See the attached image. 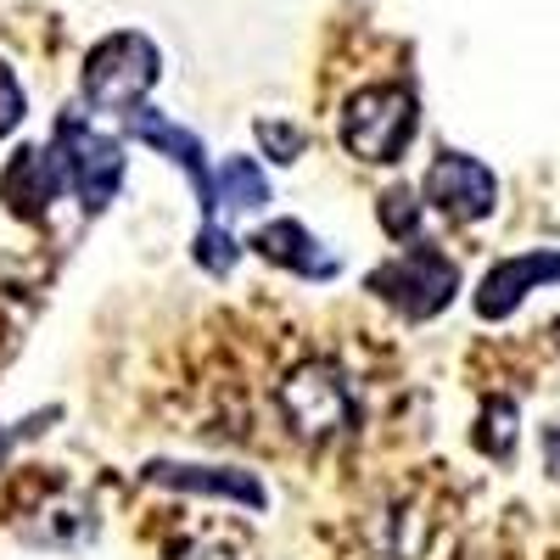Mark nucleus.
I'll use <instances>...</instances> for the list:
<instances>
[{
	"label": "nucleus",
	"instance_id": "obj_1",
	"mask_svg": "<svg viewBox=\"0 0 560 560\" xmlns=\"http://www.w3.org/2000/svg\"><path fill=\"white\" fill-rule=\"evenodd\" d=\"M280 415L303 443H337L359 427V393L337 359H303L280 382Z\"/></svg>",
	"mask_w": 560,
	"mask_h": 560
},
{
	"label": "nucleus",
	"instance_id": "obj_2",
	"mask_svg": "<svg viewBox=\"0 0 560 560\" xmlns=\"http://www.w3.org/2000/svg\"><path fill=\"white\" fill-rule=\"evenodd\" d=\"M158 79H163L158 39H147L140 28H118V34L90 45V57H84V102L96 113H140V102L152 96Z\"/></svg>",
	"mask_w": 560,
	"mask_h": 560
},
{
	"label": "nucleus",
	"instance_id": "obj_3",
	"mask_svg": "<svg viewBox=\"0 0 560 560\" xmlns=\"http://www.w3.org/2000/svg\"><path fill=\"white\" fill-rule=\"evenodd\" d=\"M51 158H57L68 191L79 197L84 213H107L113 208L129 158H124V147H118L107 129H96L84 113H62L57 118V135H51Z\"/></svg>",
	"mask_w": 560,
	"mask_h": 560
},
{
	"label": "nucleus",
	"instance_id": "obj_4",
	"mask_svg": "<svg viewBox=\"0 0 560 560\" xmlns=\"http://www.w3.org/2000/svg\"><path fill=\"white\" fill-rule=\"evenodd\" d=\"M364 292L370 298H382V303H393L404 319H438L448 303H454V292H459V264L448 258V253H438L432 242H409L398 258H387V264H376L364 275Z\"/></svg>",
	"mask_w": 560,
	"mask_h": 560
},
{
	"label": "nucleus",
	"instance_id": "obj_5",
	"mask_svg": "<svg viewBox=\"0 0 560 560\" xmlns=\"http://www.w3.org/2000/svg\"><path fill=\"white\" fill-rule=\"evenodd\" d=\"M415 124L420 113L409 84H364L342 102V147L359 163H404Z\"/></svg>",
	"mask_w": 560,
	"mask_h": 560
},
{
	"label": "nucleus",
	"instance_id": "obj_6",
	"mask_svg": "<svg viewBox=\"0 0 560 560\" xmlns=\"http://www.w3.org/2000/svg\"><path fill=\"white\" fill-rule=\"evenodd\" d=\"M420 197L427 208H438L443 219H459V224H477L493 213L499 202V179L482 158H465V152H438L427 179H420Z\"/></svg>",
	"mask_w": 560,
	"mask_h": 560
},
{
	"label": "nucleus",
	"instance_id": "obj_7",
	"mask_svg": "<svg viewBox=\"0 0 560 560\" xmlns=\"http://www.w3.org/2000/svg\"><path fill=\"white\" fill-rule=\"evenodd\" d=\"M129 135H135V140H147V147H158L185 179H191V185H197L202 224H219V174H213V163H208L202 135H197V129H185V124H174V118H163V113H152V107L129 113Z\"/></svg>",
	"mask_w": 560,
	"mask_h": 560
},
{
	"label": "nucleus",
	"instance_id": "obj_8",
	"mask_svg": "<svg viewBox=\"0 0 560 560\" xmlns=\"http://www.w3.org/2000/svg\"><path fill=\"white\" fill-rule=\"evenodd\" d=\"M555 280H560V253H549V247L499 258V264L482 275V287H477V314H482V319H510L538 287H555Z\"/></svg>",
	"mask_w": 560,
	"mask_h": 560
},
{
	"label": "nucleus",
	"instance_id": "obj_9",
	"mask_svg": "<svg viewBox=\"0 0 560 560\" xmlns=\"http://www.w3.org/2000/svg\"><path fill=\"white\" fill-rule=\"evenodd\" d=\"M147 477L152 488L168 493H202V499H236L247 510H264L269 493L253 471H236V465H185V459H147Z\"/></svg>",
	"mask_w": 560,
	"mask_h": 560
},
{
	"label": "nucleus",
	"instance_id": "obj_10",
	"mask_svg": "<svg viewBox=\"0 0 560 560\" xmlns=\"http://www.w3.org/2000/svg\"><path fill=\"white\" fill-rule=\"evenodd\" d=\"M62 191H68V179H62L51 147H23L7 163V174H0V202H7L18 219H28V224H39L45 213H51V202Z\"/></svg>",
	"mask_w": 560,
	"mask_h": 560
},
{
	"label": "nucleus",
	"instance_id": "obj_11",
	"mask_svg": "<svg viewBox=\"0 0 560 560\" xmlns=\"http://www.w3.org/2000/svg\"><path fill=\"white\" fill-rule=\"evenodd\" d=\"M247 247H253L264 264L292 269V275H303V280H331V275H337V258L325 253V247L308 236V224H298V219H269L264 230H253Z\"/></svg>",
	"mask_w": 560,
	"mask_h": 560
},
{
	"label": "nucleus",
	"instance_id": "obj_12",
	"mask_svg": "<svg viewBox=\"0 0 560 560\" xmlns=\"http://www.w3.org/2000/svg\"><path fill=\"white\" fill-rule=\"evenodd\" d=\"M269 208V179L253 158H224L219 163V219H242Z\"/></svg>",
	"mask_w": 560,
	"mask_h": 560
},
{
	"label": "nucleus",
	"instance_id": "obj_13",
	"mask_svg": "<svg viewBox=\"0 0 560 560\" xmlns=\"http://www.w3.org/2000/svg\"><path fill=\"white\" fill-rule=\"evenodd\" d=\"M516 438H522V409H516V398H482L477 427H471V443H477L488 459L510 465V459H516Z\"/></svg>",
	"mask_w": 560,
	"mask_h": 560
},
{
	"label": "nucleus",
	"instance_id": "obj_14",
	"mask_svg": "<svg viewBox=\"0 0 560 560\" xmlns=\"http://www.w3.org/2000/svg\"><path fill=\"white\" fill-rule=\"evenodd\" d=\"M253 135H258V152H264L269 163H280V168H292V163L303 158V147H308V135H303L298 124H287V118H275V113H264V118L253 124Z\"/></svg>",
	"mask_w": 560,
	"mask_h": 560
},
{
	"label": "nucleus",
	"instance_id": "obj_15",
	"mask_svg": "<svg viewBox=\"0 0 560 560\" xmlns=\"http://www.w3.org/2000/svg\"><path fill=\"white\" fill-rule=\"evenodd\" d=\"M191 258H197L208 275H230V269H236V258H242V242L230 236L224 224H202L197 242H191Z\"/></svg>",
	"mask_w": 560,
	"mask_h": 560
},
{
	"label": "nucleus",
	"instance_id": "obj_16",
	"mask_svg": "<svg viewBox=\"0 0 560 560\" xmlns=\"http://www.w3.org/2000/svg\"><path fill=\"white\" fill-rule=\"evenodd\" d=\"M420 208L427 202H415V191H404V185H393V191L382 197V230L393 242H415V230H420Z\"/></svg>",
	"mask_w": 560,
	"mask_h": 560
},
{
	"label": "nucleus",
	"instance_id": "obj_17",
	"mask_svg": "<svg viewBox=\"0 0 560 560\" xmlns=\"http://www.w3.org/2000/svg\"><path fill=\"white\" fill-rule=\"evenodd\" d=\"M23 113H28V96H23V84H18V73L0 62V140H7L18 124H23Z\"/></svg>",
	"mask_w": 560,
	"mask_h": 560
},
{
	"label": "nucleus",
	"instance_id": "obj_18",
	"mask_svg": "<svg viewBox=\"0 0 560 560\" xmlns=\"http://www.w3.org/2000/svg\"><path fill=\"white\" fill-rule=\"evenodd\" d=\"M174 560H247L236 544H219V538H202V544H185Z\"/></svg>",
	"mask_w": 560,
	"mask_h": 560
},
{
	"label": "nucleus",
	"instance_id": "obj_19",
	"mask_svg": "<svg viewBox=\"0 0 560 560\" xmlns=\"http://www.w3.org/2000/svg\"><path fill=\"white\" fill-rule=\"evenodd\" d=\"M544 471L560 482V415H555L549 427H544Z\"/></svg>",
	"mask_w": 560,
	"mask_h": 560
},
{
	"label": "nucleus",
	"instance_id": "obj_20",
	"mask_svg": "<svg viewBox=\"0 0 560 560\" xmlns=\"http://www.w3.org/2000/svg\"><path fill=\"white\" fill-rule=\"evenodd\" d=\"M18 438H23V432H7V427H0V459L12 454V443H18Z\"/></svg>",
	"mask_w": 560,
	"mask_h": 560
},
{
	"label": "nucleus",
	"instance_id": "obj_21",
	"mask_svg": "<svg viewBox=\"0 0 560 560\" xmlns=\"http://www.w3.org/2000/svg\"><path fill=\"white\" fill-rule=\"evenodd\" d=\"M555 348H560V319H555Z\"/></svg>",
	"mask_w": 560,
	"mask_h": 560
}]
</instances>
